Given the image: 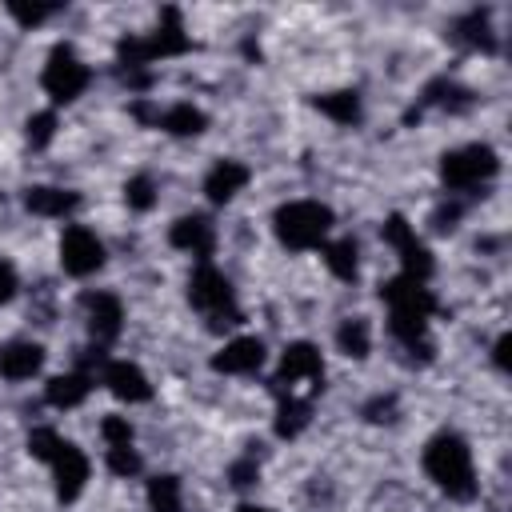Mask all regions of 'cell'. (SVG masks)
Returning <instances> with one entry per match:
<instances>
[{"label":"cell","instance_id":"1","mask_svg":"<svg viewBox=\"0 0 512 512\" xmlns=\"http://www.w3.org/2000/svg\"><path fill=\"white\" fill-rule=\"evenodd\" d=\"M380 296L388 300V332L408 348V352H428V320L436 312V296L432 288H424L420 280H408V276H396L380 288Z\"/></svg>","mask_w":512,"mask_h":512},{"label":"cell","instance_id":"2","mask_svg":"<svg viewBox=\"0 0 512 512\" xmlns=\"http://www.w3.org/2000/svg\"><path fill=\"white\" fill-rule=\"evenodd\" d=\"M424 472L448 500H472L480 492L472 448L456 432H440L424 444Z\"/></svg>","mask_w":512,"mask_h":512},{"label":"cell","instance_id":"3","mask_svg":"<svg viewBox=\"0 0 512 512\" xmlns=\"http://www.w3.org/2000/svg\"><path fill=\"white\" fill-rule=\"evenodd\" d=\"M272 228H276V240L292 252H308V248H320L328 228H332V208L320 204V200H288L276 208L272 216Z\"/></svg>","mask_w":512,"mask_h":512},{"label":"cell","instance_id":"4","mask_svg":"<svg viewBox=\"0 0 512 512\" xmlns=\"http://www.w3.org/2000/svg\"><path fill=\"white\" fill-rule=\"evenodd\" d=\"M500 172V156L492 144H464L440 156V180L448 192H476L480 184H488Z\"/></svg>","mask_w":512,"mask_h":512},{"label":"cell","instance_id":"5","mask_svg":"<svg viewBox=\"0 0 512 512\" xmlns=\"http://www.w3.org/2000/svg\"><path fill=\"white\" fill-rule=\"evenodd\" d=\"M92 84V68L76 56L72 44H52L44 72H40V88L56 100V104H72L76 96H84V88Z\"/></svg>","mask_w":512,"mask_h":512},{"label":"cell","instance_id":"6","mask_svg":"<svg viewBox=\"0 0 512 512\" xmlns=\"http://www.w3.org/2000/svg\"><path fill=\"white\" fill-rule=\"evenodd\" d=\"M188 300L192 308H200L212 324H240V308H236V292L228 284L224 272H216L212 264H200L188 280Z\"/></svg>","mask_w":512,"mask_h":512},{"label":"cell","instance_id":"7","mask_svg":"<svg viewBox=\"0 0 512 512\" xmlns=\"http://www.w3.org/2000/svg\"><path fill=\"white\" fill-rule=\"evenodd\" d=\"M384 240L396 248V256H400V268H404V276L408 280H428L432 272H436V260H432V252L424 248V240L416 236V228L396 212V216H388L384 220Z\"/></svg>","mask_w":512,"mask_h":512},{"label":"cell","instance_id":"8","mask_svg":"<svg viewBox=\"0 0 512 512\" xmlns=\"http://www.w3.org/2000/svg\"><path fill=\"white\" fill-rule=\"evenodd\" d=\"M104 264V244L92 228L84 224H68L60 236V268L68 276H92Z\"/></svg>","mask_w":512,"mask_h":512},{"label":"cell","instance_id":"9","mask_svg":"<svg viewBox=\"0 0 512 512\" xmlns=\"http://www.w3.org/2000/svg\"><path fill=\"white\" fill-rule=\"evenodd\" d=\"M300 380H308L312 388H320V380H324L320 348L308 344V340L288 344V348L280 352V368H276V388H280V396H284V388L292 392V384H300Z\"/></svg>","mask_w":512,"mask_h":512},{"label":"cell","instance_id":"10","mask_svg":"<svg viewBox=\"0 0 512 512\" xmlns=\"http://www.w3.org/2000/svg\"><path fill=\"white\" fill-rule=\"evenodd\" d=\"M100 380L108 384V392H112L116 400H128V404L152 400V384H148V376L140 372V364H132V360H104V364H100Z\"/></svg>","mask_w":512,"mask_h":512},{"label":"cell","instance_id":"11","mask_svg":"<svg viewBox=\"0 0 512 512\" xmlns=\"http://www.w3.org/2000/svg\"><path fill=\"white\" fill-rule=\"evenodd\" d=\"M168 244L180 248V252H192L200 264H208L212 248H216V228L208 216L192 212V216H180L172 228H168Z\"/></svg>","mask_w":512,"mask_h":512},{"label":"cell","instance_id":"12","mask_svg":"<svg viewBox=\"0 0 512 512\" xmlns=\"http://www.w3.org/2000/svg\"><path fill=\"white\" fill-rule=\"evenodd\" d=\"M260 364H264V344L256 336H236L212 356V368L224 376H252L260 372Z\"/></svg>","mask_w":512,"mask_h":512},{"label":"cell","instance_id":"13","mask_svg":"<svg viewBox=\"0 0 512 512\" xmlns=\"http://www.w3.org/2000/svg\"><path fill=\"white\" fill-rule=\"evenodd\" d=\"M52 476H56V496L60 500H76L88 484V456L64 440V448L52 456Z\"/></svg>","mask_w":512,"mask_h":512},{"label":"cell","instance_id":"14","mask_svg":"<svg viewBox=\"0 0 512 512\" xmlns=\"http://www.w3.org/2000/svg\"><path fill=\"white\" fill-rule=\"evenodd\" d=\"M252 180V168L240 164V160H216L204 176V196L212 204H228L236 192H244V184Z\"/></svg>","mask_w":512,"mask_h":512},{"label":"cell","instance_id":"15","mask_svg":"<svg viewBox=\"0 0 512 512\" xmlns=\"http://www.w3.org/2000/svg\"><path fill=\"white\" fill-rule=\"evenodd\" d=\"M44 368V348L32 344V340H8L0 348V376L20 384V380H32L36 372Z\"/></svg>","mask_w":512,"mask_h":512},{"label":"cell","instance_id":"16","mask_svg":"<svg viewBox=\"0 0 512 512\" xmlns=\"http://www.w3.org/2000/svg\"><path fill=\"white\" fill-rule=\"evenodd\" d=\"M88 328L96 340H112L124 328V304L116 292H88Z\"/></svg>","mask_w":512,"mask_h":512},{"label":"cell","instance_id":"17","mask_svg":"<svg viewBox=\"0 0 512 512\" xmlns=\"http://www.w3.org/2000/svg\"><path fill=\"white\" fill-rule=\"evenodd\" d=\"M76 204H80V196L68 192V188H56V184H32V188L24 192V208H28L32 216H48V220L76 212Z\"/></svg>","mask_w":512,"mask_h":512},{"label":"cell","instance_id":"18","mask_svg":"<svg viewBox=\"0 0 512 512\" xmlns=\"http://www.w3.org/2000/svg\"><path fill=\"white\" fill-rule=\"evenodd\" d=\"M88 392H92V376H88L84 368H80V372L52 376V380L44 384V400H48L52 408H76V404L88 400Z\"/></svg>","mask_w":512,"mask_h":512},{"label":"cell","instance_id":"19","mask_svg":"<svg viewBox=\"0 0 512 512\" xmlns=\"http://www.w3.org/2000/svg\"><path fill=\"white\" fill-rule=\"evenodd\" d=\"M308 424H312V404L292 396V392H284L280 404H276V436L280 440H296Z\"/></svg>","mask_w":512,"mask_h":512},{"label":"cell","instance_id":"20","mask_svg":"<svg viewBox=\"0 0 512 512\" xmlns=\"http://www.w3.org/2000/svg\"><path fill=\"white\" fill-rule=\"evenodd\" d=\"M204 124H208V116L192 100H180V104H172L156 116V128H164L172 136H196V132H204Z\"/></svg>","mask_w":512,"mask_h":512},{"label":"cell","instance_id":"21","mask_svg":"<svg viewBox=\"0 0 512 512\" xmlns=\"http://www.w3.org/2000/svg\"><path fill=\"white\" fill-rule=\"evenodd\" d=\"M332 124H356L360 120V96L352 88H336V92H320L312 100Z\"/></svg>","mask_w":512,"mask_h":512},{"label":"cell","instance_id":"22","mask_svg":"<svg viewBox=\"0 0 512 512\" xmlns=\"http://www.w3.org/2000/svg\"><path fill=\"white\" fill-rule=\"evenodd\" d=\"M144 496H148V508L152 512H184V488H180V480L172 472L152 476L148 488H144Z\"/></svg>","mask_w":512,"mask_h":512},{"label":"cell","instance_id":"23","mask_svg":"<svg viewBox=\"0 0 512 512\" xmlns=\"http://www.w3.org/2000/svg\"><path fill=\"white\" fill-rule=\"evenodd\" d=\"M336 344H340L344 356L364 360V356L372 352V328H368V320H364V316H348V320L336 328Z\"/></svg>","mask_w":512,"mask_h":512},{"label":"cell","instance_id":"24","mask_svg":"<svg viewBox=\"0 0 512 512\" xmlns=\"http://www.w3.org/2000/svg\"><path fill=\"white\" fill-rule=\"evenodd\" d=\"M324 264L336 280H356V268H360V252H356V240L344 236V240H332L324 244Z\"/></svg>","mask_w":512,"mask_h":512},{"label":"cell","instance_id":"25","mask_svg":"<svg viewBox=\"0 0 512 512\" xmlns=\"http://www.w3.org/2000/svg\"><path fill=\"white\" fill-rule=\"evenodd\" d=\"M124 204L132 208V212H148L152 204H156V180L152 176H132L128 184H124Z\"/></svg>","mask_w":512,"mask_h":512},{"label":"cell","instance_id":"26","mask_svg":"<svg viewBox=\"0 0 512 512\" xmlns=\"http://www.w3.org/2000/svg\"><path fill=\"white\" fill-rule=\"evenodd\" d=\"M56 128H60L56 112H32V116H28V128H24V136H28V144H32V148H48V144H52V136H56Z\"/></svg>","mask_w":512,"mask_h":512},{"label":"cell","instance_id":"27","mask_svg":"<svg viewBox=\"0 0 512 512\" xmlns=\"http://www.w3.org/2000/svg\"><path fill=\"white\" fill-rule=\"evenodd\" d=\"M64 448V436L56 432V428H32V436H28V452L36 456V460H48L52 464V456Z\"/></svg>","mask_w":512,"mask_h":512},{"label":"cell","instance_id":"28","mask_svg":"<svg viewBox=\"0 0 512 512\" xmlns=\"http://www.w3.org/2000/svg\"><path fill=\"white\" fill-rule=\"evenodd\" d=\"M108 472L112 476H120V480H128V476H136L140 472V456H136V448L132 444H120V448H108Z\"/></svg>","mask_w":512,"mask_h":512},{"label":"cell","instance_id":"29","mask_svg":"<svg viewBox=\"0 0 512 512\" xmlns=\"http://www.w3.org/2000/svg\"><path fill=\"white\" fill-rule=\"evenodd\" d=\"M100 436H104V444L108 448H120V444H132V424H128V416H104L100 420Z\"/></svg>","mask_w":512,"mask_h":512},{"label":"cell","instance_id":"30","mask_svg":"<svg viewBox=\"0 0 512 512\" xmlns=\"http://www.w3.org/2000/svg\"><path fill=\"white\" fill-rule=\"evenodd\" d=\"M52 12H56L52 4H32V8H24V4H8V16H12V20H20L24 28H36V24H44Z\"/></svg>","mask_w":512,"mask_h":512},{"label":"cell","instance_id":"31","mask_svg":"<svg viewBox=\"0 0 512 512\" xmlns=\"http://www.w3.org/2000/svg\"><path fill=\"white\" fill-rule=\"evenodd\" d=\"M228 480H232V488H252V484L260 480V464H256L252 456H244V460H236V464L228 468Z\"/></svg>","mask_w":512,"mask_h":512},{"label":"cell","instance_id":"32","mask_svg":"<svg viewBox=\"0 0 512 512\" xmlns=\"http://www.w3.org/2000/svg\"><path fill=\"white\" fill-rule=\"evenodd\" d=\"M392 412H396V396H376V400L364 408V416L376 420V424H380V420H392Z\"/></svg>","mask_w":512,"mask_h":512},{"label":"cell","instance_id":"33","mask_svg":"<svg viewBox=\"0 0 512 512\" xmlns=\"http://www.w3.org/2000/svg\"><path fill=\"white\" fill-rule=\"evenodd\" d=\"M16 288H20V280H16V268H12L8 260H0V304H8V300L16 296Z\"/></svg>","mask_w":512,"mask_h":512},{"label":"cell","instance_id":"34","mask_svg":"<svg viewBox=\"0 0 512 512\" xmlns=\"http://www.w3.org/2000/svg\"><path fill=\"white\" fill-rule=\"evenodd\" d=\"M508 344H512V336H508V332H500V336H496V344H492V364H496L500 372H508Z\"/></svg>","mask_w":512,"mask_h":512},{"label":"cell","instance_id":"35","mask_svg":"<svg viewBox=\"0 0 512 512\" xmlns=\"http://www.w3.org/2000/svg\"><path fill=\"white\" fill-rule=\"evenodd\" d=\"M236 512H272V508H264V504H240Z\"/></svg>","mask_w":512,"mask_h":512}]
</instances>
